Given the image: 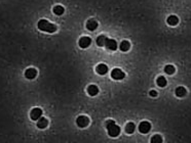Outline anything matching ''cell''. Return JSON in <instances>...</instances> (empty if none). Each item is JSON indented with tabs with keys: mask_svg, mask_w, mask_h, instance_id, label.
<instances>
[{
	"mask_svg": "<svg viewBox=\"0 0 191 143\" xmlns=\"http://www.w3.org/2000/svg\"><path fill=\"white\" fill-rule=\"evenodd\" d=\"M106 128H107L108 135L110 137H117L120 134V127L116 125L115 121L108 120L106 122Z\"/></svg>",
	"mask_w": 191,
	"mask_h": 143,
	"instance_id": "1",
	"label": "cell"
},
{
	"mask_svg": "<svg viewBox=\"0 0 191 143\" xmlns=\"http://www.w3.org/2000/svg\"><path fill=\"white\" fill-rule=\"evenodd\" d=\"M37 27L40 31L47 32V33H55V31H57V26L49 23V21L46 20H40L37 24Z\"/></svg>",
	"mask_w": 191,
	"mask_h": 143,
	"instance_id": "2",
	"label": "cell"
},
{
	"mask_svg": "<svg viewBox=\"0 0 191 143\" xmlns=\"http://www.w3.org/2000/svg\"><path fill=\"white\" fill-rule=\"evenodd\" d=\"M151 130V124L149 122H141L139 125V131L142 133V134H147L149 133V131Z\"/></svg>",
	"mask_w": 191,
	"mask_h": 143,
	"instance_id": "3",
	"label": "cell"
},
{
	"mask_svg": "<svg viewBox=\"0 0 191 143\" xmlns=\"http://www.w3.org/2000/svg\"><path fill=\"white\" fill-rule=\"evenodd\" d=\"M111 77H112L114 80H122L123 78L125 77V74L120 70V69H113L112 72H111Z\"/></svg>",
	"mask_w": 191,
	"mask_h": 143,
	"instance_id": "4",
	"label": "cell"
},
{
	"mask_svg": "<svg viewBox=\"0 0 191 143\" xmlns=\"http://www.w3.org/2000/svg\"><path fill=\"white\" fill-rule=\"evenodd\" d=\"M42 109L39 108V107H35V108H33L32 111H31L30 113V116L32 120L34 121H38L39 119L42 116Z\"/></svg>",
	"mask_w": 191,
	"mask_h": 143,
	"instance_id": "5",
	"label": "cell"
},
{
	"mask_svg": "<svg viewBox=\"0 0 191 143\" xmlns=\"http://www.w3.org/2000/svg\"><path fill=\"white\" fill-rule=\"evenodd\" d=\"M76 124H77V126H78V127L84 128V127H86V126H88L89 119L88 118V116H78V118H77Z\"/></svg>",
	"mask_w": 191,
	"mask_h": 143,
	"instance_id": "6",
	"label": "cell"
},
{
	"mask_svg": "<svg viewBox=\"0 0 191 143\" xmlns=\"http://www.w3.org/2000/svg\"><path fill=\"white\" fill-rule=\"evenodd\" d=\"M105 46H106V48L111 50V51H115V50L118 48L117 42H116L114 39H107L106 40Z\"/></svg>",
	"mask_w": 191,
	"mask_h": 143,
	"instance_id": "7",
	"label": "cell"
},
{
	"mask_svg": "<svg viewBox=\"0 0 191 143\" xmlns=\"http://www.w3.org/2000/svg\"><path fill=\"white\" fill-rule=\"evenodd\" d=\"M78 44L81 48H88L89 45L91 44V39L89 37H81L80 39H79Z\"/></svg>",
	"mask_w": 191,
	"mask_h": 143,
	"instance_id": "8",
	"label": "cell"
},
{
	"mask_svg": "<svg viewBox=\"0 0 191 143\" xmlns=\"http://www.w3.org/2000/svg\"><path fill=\"white\" fill-rule=\"evenodd\" d=\"M36 76H37V71H36L34 68L27 69L26 72H25V77L27 79H29V80H32V79H34Z\"/></svg>",
	"mask_w": 191,
	"mask_h": 143,
	"instance_id": "9",
	"label": "cell"
},
{
	"mask_svg": "<svg viewBox=\"0 0 191 143\" xmlns=\"http://www.w3.org/2000/svg\"><path fill=\"white\" fill-rule=\"evenodd\" d=\"M96 71H97V73H98L99 75H102V76L106 75V74H107V72H108V66H106V64H104V63H100V64H98Z\"/></svg>",
	"mask_w": 191,
	"mask_h": 143,
	"instance_id": "10",
	"label": "cell"
},
{
	"mask_svg": "<svg viewBox=\"0 0 191 143\" xmlns=\"http://www.w3.org/2000/svg\"><path fill=\"white\" fill-rule=\"evenodd\" d=\"M99 24L98 21H95V20H89L88 21V23H86V28H88V30L89 31H95L97 28H98Z\"/></svg>",
	"mask_w": 191,
	"mask_h": 143,
	"instance_id": "11",
	"label": "cell"
},
{
	"mask_svg": "<svg viewBox=\"0 0 191 143\" xmlns=\"http://www.w3.org/2000/svg\"><path fill=\"white\" fill-rule=\"evenodd\" d=\"M88 93L91 96H96L99 93V88L96 85H89L88 87Z\"/></svg>",
	"mask_w": 191,
	"mask_h": 143,
	"instance_id": "12",
	"label": "cell"
},
{
	"mask_svg": "<svg viewBox=\"0 0 191 143\" xmlns=\"http://www.w3.org/2000/svg\"><path fill=\"white\" fill-rule=\"evenodd\" d=\"M47 125H48V121H47V119H45V118H42V116H41L39 120L37 121V127L39 129L46 128Z\"/></svg>",
	"mask_w": 191,
	"mask_h": 143,
	"instance_id": "13",
	"label": "cell"
},
{
	"mask_svg": "<svg viewBox=\"0 0 191 143\" xmlns=\"http://www.w3.org/2000/svg\"><path fill=\"white\" fill-rule=\"evenodd\" d=\"M166 23L170 26H177L179 23V18L178 16L176 15H170L168 18H166Z\"/></svg>",
	"mask_w": 191,
	"mask_h": 143,
	"instance_id": "14",
	"label": "cell"
},
{
	"mask_svg": "<svg viewBox=\"0 0 191 143\" xmlns=\"http://www.w3.org/2000/svg\"><path fill=\"white\" fill-rule=\"evenodd\" d=\"M119 48H120V50H121V51H123V52L129 51L130 48V43L129 41H127V40H124V41H122L121 43H120Z\"/></svg>",
	"mask_w": 191,
	"mask_h": 143,
	"instance_id": "15",
	"label": "cell"
},
{
	"mask_svg": "<svg viewBox=\"0 0 191 143\" xmlns=\"http://www.w3.org/2000/svg\"><path fill=\"white\" fill-rule=\"evenodd\" d=\"M175 93H176V95H177L178 97H184L186 95V93H187V91H186V88L180 86V87H178L177 89H176Z\"/></svg>",
	"mask_w": 191,
	"mask_h": 143,
	"instance_id": "16",
	"label": "cell"
},
{
	"mask_svg": "<svg viewBox=\"0 0 191 143\" xmlns=\"http://www.w3.org/2000/svg\"><path fill=\"white\" fill-rule=\"evenodd\" d=\"M166 79L163 77V76H159L158 78H157V80H156V84L159 86V87H166Z\"/></svg>",
	"mask_w": 191,
	"mask_h": 143,
	"instance_id": "17",
	"label": "cell"
},
{
	"mask_svg": "<svg viewBox=\"0 0 191 143\" xmlns=\"http://www.w3.org/2000/svg\"><path fill=\"white\" fill-rule=\"evenodd\" d=\"M135 129H136V126H135L134 123H129L127 126H125V132L127 134H133L135 132Z\"/></svg>",
	"mask_w": 191,
	"mask_h": 143,
	"instance_id": "18",
	"label": "cell"
},
{
	"mask_svg": "<svg viewBox=\"0 0 191 143\" xmlns=\"http://www.w3.org/2000/svg\"><path fill=\"white\" fill-rule=\"evenodd\" d=\"M106 40H107V38H106V36L104 35H100L98 38H97V44L99 45V46H105V43H106Z\"/></svg>",
	"mask_w": 191,
	"mask_h": 143,
	"instance_id": "19",
	"label": "cell"
},
{
	"mask_svg": "<svg viewBox=\"0 0 191 143\" xmlns=\"http://www.w3.org/2000/svg\"><path fill=\"white\" fill-rule=\"evenodd\" d=\"M164 72H166L168 75H173V74L176 72V69H175V66H172V64H168V66H164Z\"/></svg>",
	"mask_w": 191,
	"mask_h": 143,
	"instance_id": "20",
	"label": "cell"
},
{
	"mask_svg": "<svg viewBox=\"0 0 191 143\" xmlns=\"http://www.w3.org/2000/svg\"><path fill=\"white\" fill-rule=\"evenodd\" d=\"M64 11H65L64 7L61 5H57L54 7V13L57 14V15H61V14L64 13Z\"/></svg>",
	"mask_w": 191,
	"mask_h": 143,
	"instance_id": "21",
	"label": "cell"
},
{
	"mask_svg": "<svg viewBox=\"0 0 191 143\" xmlns=\"http://www.w3.org/2000/svg\"><path fill=\"white\" fill-rule=\"evenodd\" d=\"M151 143H163V137L158 134L153 135L151 137Z\"/></svg>",
	"mask_w": 191,
	"mask_h": 143,
	"instance_id": "22",
	"label": "cell"
},
{
	"mask_svg": "<svg viewBox=\"0 0 191 143\" xmlns=\"http://www.w3.org/2000/svg\"><path fill=\"white\" fill-rule=\"evenodd\" d=\"M149 94H150V96H152V97H156L157 96V92L155 91V90H151V91L149 92Z\"/></svg>",
	"mask_w": 191,
	"mask_h": 143,
	"instance_id": "23",
	"label": "cell"
}]
</instances>
